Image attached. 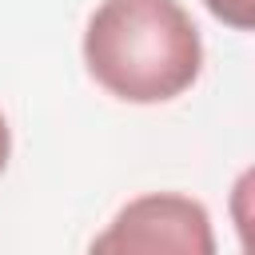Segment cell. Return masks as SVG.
Here are the masks:
<instances>
[{"mask_svg": "<svg viewBox=\"0 0 255 255\" xmlns=\"http://www.w3.org/2000/svg\"><path fill=\"white\" fill-rule=\"evenodd\" d=\"M88 76L124 104H167L203 72V40L179 0H104L84 28Z\"/></svg>", "mask_w": 255, "mask_h": 255, "instance_id": "obj_1", "label": "cell"}, {"mask_svg": "<svg viewBox=\"0 0 255 255\" xmlns=\"http://www.w3.org/2000/svg\"><path fill=\"white\" fill-rule=\"evenodd\" d=\"M88 255H219V247L199 199L147 191L112 215V223L88 243Z\"/></svg>", "mask_w": 255, "mask_h": 255, "instance_id": "obj_2", "label": "cell"}, {"mask_svg": "<svg viewBox=\"0 0 255 255\" xmlns=\"http://www.w3.org/2000/svg\"><path fill=\"white\" fill-rule=\"evenodd\" d=\"M203 4L219 24H227L235 32H251V24H255V0H203Z\"/></svg>", "mask_w": 255, "mask_h": 255, "instance_id": "obj_3", "label": "cell"}, {"mask_svg": "<svg viewBox=\"0 0 255 255\" xmlns=\"http://www.w3.org/2000/svg\"><path fill=\"white\" fill-rule=\"evenodd\" d=\"M8 155H12V128H8V120H4V112H0V175H4V167H8Z\"/></svg>", "mask_w": 255, "mask_h": 255, "instance_id": "obj_4", "label": "cell"}]
</instances>
